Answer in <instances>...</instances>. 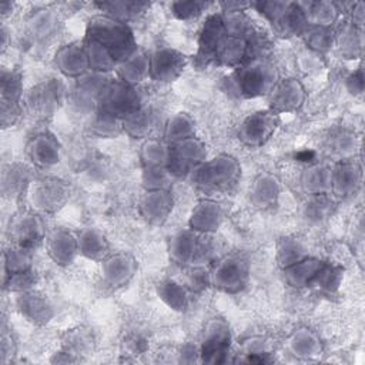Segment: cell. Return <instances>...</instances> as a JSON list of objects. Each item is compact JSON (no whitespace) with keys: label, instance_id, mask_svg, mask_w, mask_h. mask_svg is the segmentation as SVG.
Here are the masks:
<instances>
[{"label":"cell","instance_id":"cell-1","mask_svg":"<svg viewBox=\"0 0 365 365\" xmlns=\"http://www.w3.org/2000/svg\"><path fill=\"white\" fill-rule=\"evenodd\" d=\"M277 80L278 73L268 57H255L231 71L225 90L240 98L267 97Z\"/></svg>","mask_w":365,"mask_h":365},{"label":"cell","instance_id":"cell-2","mask_svg":"<svg viewBox=\"0 0 365 365\" xmlns=\"http://www.w3.org/2000/svg\"><path fill=\"white\" fill-rule=\"evenodd\" d=\"M84 38L96 41L107 48L118 64L138 48L130 24L101 13L90 17L86 26Z\"/></svg>","mask_w":365,"mask_h":365},{"label":"cell","instance_id":"cell-3","mask_svg":"<svg viewBox=\"0 0 365 365\" xmlns=\"http://www.w3.org/2000/svg\"><path fill=\"white\" fill-rule=\"evenodd\" d=\"M197 188L208 194L230 192L241 178V164L230 154L205 160L191 175Z\"/></svg>","mask_w":365,"mask_h":365},{"label":"cell","instance_id":"cell-4","mask_svg":"<svg viewBox=\"0 0 365 365\" xmlns=\"http://www.w3.org/2000/svg\"><path fill=\"white\" fill-rule=\"evenodd\" d=\"M250 277V259L244 252L240 251L220 255V258L211 264V269L208 271L210 287H214L225 294L241 292L248 285Z\"/></svg>","mask_w":365,"mask_h":365},{"label":"cell","instance_id":"cell-5","mask_svg":"<svg viewBox=\"0 0 365 365\" xmlns=\"http://www.w3.org/2000/svg\"><path fill=\"white\" fill-rule=\"evenodd\" d=\"M259 14L268 20L274 31L282 37L301 36L307 29L308 21L299 1H255L250 3Z\"/></svg>","mask_w":365,"mask_h":365},{"label":"cell","instance_id":"cell-6","mask_svg":"<svg viewBox=\"0 0 365 365\" xmlns=\"http://www.w3.org/2000/svg\"><path fill=\"white\" fill-rule=\"evenodd\" d=\"M67 97L64 84L57 78H46L24 91L23 111L37 121H48Z\"/></svg>","mask_w":365,"mask_h":365},{"label":"cell","instance_id":"cell-7","mask_svg":"<svg viewBox=\"0 0 365 365\" xmlns=\"http://www.w3.org/2000/svg\"><path fill=\"white\" fill-rule=\"evenodd\" d=\"M71 197V187L56 175H38L33 180L27 200L30 208L41 215H54L66 207Z\"/></svg>","mask_w":365,"mask_h":365},{"label":"cell","instance_id":"cell-8","mask_svg":"<svg viewBox=\"0 0 365 365\" xmlns=\"http://www.w3.org/2000/svg\"><path fill=\"white\" fill-rule=\"evenodd\" d=\"M143 106L144 103L138 87L127 84L117 77H110L101 93L98 110L123 121Z\"/></svg>","mask_w":365,"mask_h":365},{"label":"cell","instance_id":"cell-9","mask_svg":"<svg viewBox=\"0 0 365 365\" xmlns=\"http://www.w3.org/2000/svg\"><path fill=\"white\" fill-rule=\"evenodd\" d=\"M231 329L224 318L210 319L200 342V361L205 364H225L231 354Z\"/></svg>","mask_w":365,"mask_h":365},{"label":"cell","instance_id":"cell-10","mask_svg":"<svg viewBox=\"0 0 365 365\" xmlns=\"http://www.w3.org/2000/svg\"><path fill=\"white\" fill-rule=\"evenodd\" d=\"M7 235L10 244L36 250L47 237L44 215L33 208L17 211L9 221Z\"/></svg>","mask_w":365,"mask_h":365},{"label":"cell","instance_id":"cell-11","mask_svg":"<svg viewBox=\"0 0 365 365\" xmlns=\"http://www.w3.org/2000/svg\"><path fill=\"white\" fill-rule=\"evenodd\" d=\"M23 77L13 68H1L0 73V118L1 128L13 127L23 111Z\"/></svg>","mask_w":365,"mask_h":365},{"label":"cell","instance_id":"cell-12","mask_svg":"<svg viewBox=\"0 0 365 365\" xmlns=\"http://www.w3.org/2000/svg\"><path fill=\"white\" fill-rule=\"evenodd\" d=\"M281 123L279 114L269 108L247 115L237 128V138L248 148H259L275 134Z\"/></svg>","mask_w":365,"mask_h":365},{"label":"cell","instance_id":"cell-13","mask_svg":"<svg viewBox=\"0 0 365 365\" xmlns=\"http://www.w3.org/2000/svg\"><path fill=\"white\" fill-rule=\"evenodd\" d=\"M61 27V19L57 9L51 6L31 10L24 20V34L33 47H46L57 36Z\"/></svg>","mask_w":365,"mask_h":365},{"label":"cell","instance_id":"cell-14","mask_svg":"<svg viewBox=\"0 0 365 365\" xmlns=\"http://www.w3.org/2000/svg\"><path fill=\"white\" fill-rule=\"evenodd\" d=\"M207 160V147L198 137L170 144L168 170L174 178L191 175Z\"/></svg>","mask_w":365,"mask_h":365},{"label":"cell","instance_id":"cell-15","mask_svg":"<svg viewBox=\"0 0 365 365\" xmlns=\"http://www.w3.org/2000/svg\"><path fill=\"white\" fill-rule=\"evenodd\" d=\"M188 58L184 53L161 46L150 53V80L157 83H173L185 70Z\"/></svg>","mask_w":365,"mask_h":365},{"label":"cell","instance_id":"cell-16","mask_svg":"<svg viewBox=\"0 0 365 365\" xmlns=\"http://www.w3.org/2000/svg\"><path fill=\"white\" fill-rule=\"evenodd\" d=\"M36 178L33 167L26 163L10 161L1 165L0 191L7 201H21L27 198L30 185Z\"/></svg>","mask_w":365,"mask_h":365},{"label":"cell","instance_id":"cell-17","mask_svg":"<svg viewBox=\"0 0 365 365\" xmlns=\"http://www.w3.org/2000/svg\"><path fill=\"white\" fill-rule=\"evenodd\" d=\"M307 97L304 84L295 77L278 78L268 93V107L277 114L298 111Z\"/></svg>","mask_w":365,"mask_h":365},{"label":"cell","instance_id":"cell-18","mask_svg":"<svg viewBox=\"0 0 365 365\" xmlns=\"http://www.w3.org/2000/svg\"><path fill=\"white\" fill-rule=\"evenodd\" d=\"M26 155L33 168L50 170L60 163L61 144L50 131H37L26 143Z\"/></svg>","mask_w":365,"mask_h":365},{"label":"cell","instance_id":"cell-19","mask_svg":"<svg viewBox=\"0 0 365 365\" xmlns=\"http://www.w3.org/2000/svg\"><path fill=\"white\" fill-rule=\"evenodd\" d=\"M362 184V167L358 157L332 164L331 195L335 200L354 197Z\"/></svg>","mask_w":365,"mask_h":365},{"label":"cell","instance_id":"cell-20","mask_svg":"<svg viewBox=\"0 0 365 365\" xmlns=\"http://www.w3.org/2000/svg\"><path fill=\"white\" fill-rule=\"evenodd\" d=\"M225 27L222 23L221 13H211L204 20L201 30L198 33V48L195 54V61L198 66L214 64L217 50L225 36Z\"/></svg>","mask_w":365,"mask_h":365},{"label":"cell","instance_id":"cell-21","mask_svg":"<svg viewBox=\"0 0 365 365\" xmlns=\"http://www.w3.org/2000/svg\"><path fill=\"white\" fill-rule=\"evenodd\" d=\"M174 207V197L171 190H144L140 197L137 208L140 217L151 227L163 225Z\"/></svg>","mask_w":365,"mask_h":365},{"label":"cell","instance_id":"cell-22","mask_svg":"<svg viewBox=\"0 0 365 365\" xmlns=\"http://www.w3.org/2000/svg\"><path fill=\"white\" fill-rule=\"evenodd\" d=\"M137 268L138 264L131 254L125 251L111 252L101 261L103 282L113 289L123 288L134 278Z\"/></svg>","mask_w":365,"mask_h":365},{"label":"cell","instance_id":"cell-23","mask_svg":"<svg viewBox=\"0 0 365 365\" xmlns=\"http://www.w3.org/2000/svg\"><path fill=\"white\" fill-rule=\"evenodd\" d=\"M16 309L27 322L37 327L48 324L54 317L51 301L36 289L16 294Z\"/></svg>","mask_w":365,"mask_h":365},{"label":"cell","instance_id":"cell-24","mask_svg":"<svg viewBox=\"0 0 365 365\" xmlns=\"http://www.w3.org/2000/svg\"><path fill=\"white\" fill-rule=\"evenodd\" d=\"M54 66L67 78L77 80L90 73V64L83 41H71L57 48Z\"/></svg>","mask_w":365,"mask_h":365},{"label":"cell","instance_id":"cell-25","mask_svg":"<svg viewBox=\"0 0 365 365\" xmlns=\"http://www.w3.org/2000/svg\"><path fill=\"white\" fill-rule=\"evenodd\" d=\"M44 242L47 255L58 267H67L73 264L78 255L77 234L66 228L53 230L47 234Z\"/></svg>","mask_w":365,"mask_h":365},{"label":"cell","instance_id":"cell-26","mask_svg":"<svg viewBox=\"0 0 365 365\" xmlns=\"http://www.w3.org/2000/svg\"><path fill=\"white\" fill-rule=\"evenodd\" d=\"M222 220V207L212 198H202L191 211L188 218V228L200 234H217Z\"/></svg>","mask_w":365,"mask_h":365},{"label":"cell","instance_id":"cell-27","mask_svg":"<svg viewBox=\"0 0 365 365\" xmlns=\"http://www.w3.org/2000/svg\"><path fill=\"white\" fill-rule=\"evenodd\" d=\"M358 137L354 131H349L346 128L332 130L324 140V150L331 158H334V163L358 157Z\"/></svg>","mask_w":365,"mask_h":365},{"label":"cell","instance_id":"cell-28","mask_svg":"<svg viewBox=\"0 0 365 365\" xmlns=\"http://www.w3.org/2000/svg\"><path fill=\"white\" fill-rule=\"evenodd\" d=\"M250 201L259 210H269L278 204L279 182L269 173L258 174L250 185Z\"/></svg>","mask_w":365,"mask_h":365},{"label":"cell","instance_id":"cell-29","mask_svg":"<svg viewBox=\"0 0 365 365\" xmlns=\"http://www.w3.org/2000/svg\"><path fill=\"white\" fill-rule=\"evenodd\" d=\"M335 47L344 58H361L364 51V29L345 19L344 23L335 29Z\"/></svg>","mask_w":365,"mask_h":365},{"label":"cell","instance_id":"cell-30","mask_svg":"<svg viewBox=\"0 0 365 365\" xmlns=\"http://www.w3.org/2000/svg\"><path fill=\"white\" fill-rule=\"evenodd\" d=\"M115 77L127 84L138 87V84L150 78V53L138 47L130 57L118 64Z\"/></svg>","mask_w":365,"mask_h":365},{"label":"cell","instance_id":"cell-31","mask_svg":"<svg viewBox=\"0 0 365 365\" xmlns=\"http://www.w3.org/2000/svg\"><path fill=\"white\" fill-rule=\"evenodd\" d=\"M332 164L311 163L301 173L299 184L307 195L331 194Z\"/></svg>","mask_w":365,"mask_h":365},{"label":"cell","instance_id":"cell-32","mask_svg":"<svg viewBox=\"0 0 365 365\" xmlns=\"http://www.w3.org/2000/svg\"><path fill=\"white\" fill-rule=\"evenodd\" d=\"M93 6L97 7L101 14L130 24L131 21L138 20L148 10L150 3L137 0H108L97 1Z\"/></svg>","mask_w":365,"mask_h":365},{"label":"cell","instance_id":"cell-33","mask_svg":"<svg viewBox=\"0 0 365 365\" xmlns=\"http://www.w3.org/2000/svg\"><path fill=\"white\" fill-rule=\"evenodd\" d=\"M307 21L311 26L319 27H334V24L341 19L342 6L335 1L317 0V1H299Z\"/></svg>","mask_w":365,"mask_h":365},{"label":"cell","instance_id":"cell-34","mask_svg":"<svg viewBox=\"0 0 365 365\" xmlns=\"http://www.w3.org/2000/svg\"><path fill=\"white\" fill-rule=\"evenodd\" d=\"M78 242V255H83L87 259L101 262L107 255H110V244L106 235L97 228H83L77 234Z\"/></svg>","mask_w":365,"mask_h":365},{"label":"cell","instance_id":"cell-35","mask_svg":"<svg viewBox=\"0 0 365 365\" xmlns=\"http://www.w3.org/2000/svg\"><path fill=\"white\" fill-rule=\"evenodd\" d=\"M198 241V232L185 228L175 232L168 242V254L174 264L181 267H190L194 259Z\"/></svg>","mask_w":365,"mask_h":365},{"label":"cell","instance_id":"cell-36","mask_svg":"<svg viewBox=\"0 0 365 365\" xmlns=\"http://www.w3.org/2000/svg\"><path fill=\"white\" fill-rule=\"evenodd\" d=\"M288 351L299 359H312L322 354V342L319 336L308 329V328H299L295 329L288 341H287Z\"/></svg>","mask_w":365,"mask_h":365},{"label":"cell","instance_id":"cell-37","mask_svg":"<svg viewBox=\"0 0 365 365\" xmlns=\"http://www.w3.org/2000/svg\"><path fill=\"white\" fill-rule=\"evenodd\" d=\"M94 346V336L93 332L88 328H74L70 329L63 342H61V351L60 354L66 355L67 362H76L80 361L81 355L88 354L93 351Z\"/></svg>","mask_w":365,"mask_h":365},{"label":"cell","instance_id":"cell-38","mask_svg":"<svg viewBox=\"0 0 365 365\" xmlns=\"http://www.w3.org/2000/svg\"><path fill=\"white\" fill-rule=\"evenodd\" d=\"M322 262H324L322 259L308 255L304 259L284 268L282 278L292 288H297V289L308 288V285L311 284L312 278L315 277Z\"/></svg>","mask_w":365,"mask_h":365},{"label":"cell","instance_id":"cell-39","mask_svg":"<svg viewBox=\"0 0 365 365\" xmlns=\"http://www.w3.org/2000/svg\"><path fill=\"white\" fill-rule=\"evenodd\" d=\"M138 158L143 168L167 167L170 163V144L164 138L148 137L143 141Z\"/></svg>","mask_w":365,"mask_h":365},{"label":"cell","instance_id":"cell-40","mask_svg":"<svg viewBox=\"0 0 365 365\" xmlns=\"http://www.w3.org/2000/svg\"><path fill=\"white\" fill-rule=\"evenodd\" d=\"M344 278V268L324 261L315 277L312 278L308 288H312L315 292L322 295H332L338 291Z\"/></svg>","mask_w":365,"mask_h":365},{"label":"cell","instance_id":"cell-41","mask_svg":"<svg viewBox=\"0 0 365 365\" xmlns=\"http://www.w3.org/2000/svg\"><path fill=\"white\" fill-rule=\"evenodd\" d=\"M160 299L173 311L184 312L190 305L188 287L175 279H163L157 285Z\"/></svg>","mask_w":365,"mask_h":365},{"label":"cell","instance_id":"cell-42","mask_svg":"<svg viewBox=\"0 0 365 365\" xmlns=\"http://www.w3.org/2000/svg\"><path fill=\"white\" fill-rule=\"evenodd\" d=\"M299 37L302 38L307 50L317 53L319 56L327 54L335 47L334 27H319V26L308 24Z\"/></svg>","mask_w":365,"mask_h":365},{"label":"cell","instance_id":"cell-43","mask_svg":"<svg viewBox=\"0 0 365 365\" xmlns=\"http://www.w3.org/2000/svg\"><path fill=\"white\" fill-rule=\"evenodd\" d=\"M81 41H83L86 53H87L90 71L100 73V74H110L111 71L117 70L118 63L107 48L100 46L98 43L84 38V37L81 38Z\"/></svg>","mask_w":365,"mask_h":365},{"label":"cell","instance_id":"cell-44","mask_svg":"<svg viewBox=\"0 0 365 365\" xmlns=\"http://www.w3.org/2000/svg\"><path fill=\"white\" fill-rule=\"evenodd\" d=\"M121 124H123V133H125L131 138L145 140L150 137V133L153 131L155 124L154 113L148 107L143 106L138 111L124 118Z\"/></svg>","mask_w":365,"mask_h":365},{"label":"cell","instance_id":"cell-45","mask_svg":"<svg viewBox=\"0 0 365 365\" xmlns=\"http://www.w3.org/2000/svg\"><path fill=\"white\" fill-rule=\"evenodd\" d=\"M33 255H34V250L10 244L3 251V265H1L3 277H7L14 272L31 269Z\"/></svg>","mask_w":365,"mask_h":365},{"label":"cell","instance_id":"cell-46","mask_svg":"<svg viewBox=\"0 0 365 365\" xmlns=\"http://www.w3.org/2000/svg\"><path fill=\"white\" fill-rule=\"evenodd\" d=\"M335 198L331 194H318V195H307L305 202L302 204V215L311 224H319L331 217Z\"/></svg>","mask_w":365,"mask_h":365},{"label":"cell","instance_id":"cell-47","mask_svg":"<svg viewBox=\"0 0 365 365\" xmlns=\"http://www.w3.org/2000/svg\"><path fill=\"white\" fill-rule=\"evenodd\" d=\"M304 242L297 237H282L275 247V261L281 269L308 257Z\"/></svg>","mask_w":365,"mask_h":365},{"label":"cell","instance_id":"cell-48","mask_svg":"<svg viewBox=\"0 0 365 365\" xmlns=\"http://www.w3.org/2000/svg\"><path fill=\"white\" fill-rule=\"evenodd\" d=\"M87 131L97 138H115L123 133L121 120L97 110L88 117Z\"/></svg>","mask_w":365,"mask_h":365},{"label":"cell","instance_id":"cell-49","mask_svg":"<svg viewBox=\"0 0 365 365\" xmlns=\"http://www.w3.org/2000/svg\"><path fill=\"white\" fill-rule=\"evenodd\" d=\"M194 135H195V123L192 117L188 115L187 113L181 111L174 114L173 117L168 118V121L164 125L163 138L168 144H174Z\"/></svg>","mask_w":365,"mask_h":365},{"label":"cell","instance_id":"cell-50","mask_svg":"<svg viewBox=\"0 0 365 365\" xmlns=\"http://www.w3.org/2000/svg\"><path fill=\"white\" fill-rule=\"evenodd\" d=\"M37 281L38 277L33 268L21 272H14L1 278L3 289L7 292H13L14 295L34 289Z\"/></svg>","mask_w":365,"mask_h":365},{"label":"cell","instance_id":"cell-51","mask_svg":"<svg viewBox=\"0 0 365 365\" xmlns=\"http://www.w3.org/2000/svg\"><path fill=\"white\" fill-rule=\"evenodd\" d=\"M174 175L167 167L143 168V187L144 190H170Z\"/></svg>","mask_w":365,"mask_h":365},{"label":"cell","instance_id":"cell-52","mask_svg":"<svg viewBox=\"0 0 365 365\" xmlns=\"http://www.w3.org/2000/svg\"><path fill=\"white\" fill-rule=\"evenodd\" d=\"M208 6H210V3L197 1V0L173 1L170 4V10L175 19H178L181 21H190V20L197 19L202 11H205Z\"/></svg>","mask_w":365,"mask_h":365},{"label":"cell","instance_id":"cell-53","mask_svg":"<svg viewBox=\"0 0 365 365\" xmlns=\"http://www.w3.org/2000/svg\"><path fill=\"white\" fill-rule=\"evenodd\" d=\"M17 344L13 336L11 329L7 327L6 321L1 324V342H0V354H1V364H7L9 359L16 354Z\"/></svg>","mask_w":365,"mask_h":365},{"label":"cell","instance_id":"cell-54","mask_svg":"<svg viewBox=\"0 0 365 365\" xmlns=\"http://www.w3.org/2000/svg\"><path fill=\"white\" fill-rule=\"evenodd\" d=\"M346 88L349 90L351 94L359 96L362 94L364 90V74H362V67H358L354 73H351L346 77Z\"/></svg>","mask_w":365,"mask_h":365},{"label":"cell","instance_id":"cell-55","mask_svg":"<svg viewBox=\"0 0 365 365\" xmlns=\"http://www.w3.org/2000/svg\"><path fill=\"white\" fill-rule=\"evenodd\" d=\"M13 7H14V3H11V1H3V3L0 4V14H1V19H3V20L10 14V11L13 10Z\"/></svg>","mask_w":365,"mask_h":365},{"label":"cell","instance_id":"cell-56","mask_svg":"<svg viewBox=\"0 0 365 365\" xmlns=\"http://www.w3.org/2000/svg\"><path fill=\"white\" fill-rule=\"evenodd\" d=\"M0 33H1V51H4L7 48V46H9V31H7L4 24L1 26Z\"/></svg>","mask_w":365,"mask_h":365}]
</instances>
